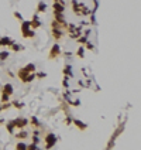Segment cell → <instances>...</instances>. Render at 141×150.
I'll use <instances>...</instances> for the list:
<instances>
[{
    "label": "cell",
    "mask_w": 141,
    "mask_h": 150,
    "mask_svg": "<svg viewBox=\"0 0 141 150\" xmlns=\"http://www.w3.org/2000/svg\"><path fill=\"white\" fill-rule=\"evenodd\" d=\"M62 86H64V88H68V86H69V81H68V76H64V79H62Z\"/></svg>",
    "instance_id": "1f68e13d"
},
{
    "label": "cell",
    "mask_w": 141,
    "mask_h": 150,
    "mask_svg": "<svg viewBox=\"0 0 141 150\" xmlns=\"http://www.w3.org/2000/svg\"><path fill=\"white\" fill-rule=\"evenodd\" d=\"M14 17L17 19V20H20V21H23V16L18 13V11H14Z\"/></svg>",
    "instance_id": "74e56055"
},
{
    "label": "cell",
    "mask_w": 141,
    "mask_h": 150,
    "mask_svg": "<svg viewBox=\"0 0 141 150\" xmlns=\"http://www.w3.org/2000/svg\"><path fill=\"white\" fill-rule=\"evenodd\" d=\"M124 130V123H120L119 125V127L114 130V133L111 135V137H110V140H109V143H107V146H106V150H111L113 149V146H114V142H116V139L119 137V135H121V132Z\"/></svg>",
    "instance_id": "277c9868"
},
{
    "label": "cell",
    "mask_w": 141,
    "mask_h": 150,
    "mask_svg": "<svg viewBox=\"0 0 141 150\" xmlns=\"http://www.w3.org/2000/svg\"><path fill=\"white\" fill-rule=\"evenodd\" d=\"M70 4H72V11L75 16H80V7H79V3L78 0H70Z\"/></svg>",
    "instance_id": "8fae6325"
},
{
    "label": "cell",
    "mask_w": 141,
    "mask_h": 150,
    "mask_svg": "<svg viewBox=\"0 0 141 150\" xmlns=\"http://www.w3.org/2000/svg\"><path fill=\"white\" fill-rule=\"evenodd\" d=\"M24 68H26V71H27V72H35V64H33V62L27 64Z\"/></svg>",
    "instance_id": "603a6c76"
},
{
    "label": "cell",
    "mask_w": 141,
    "mask_h": 150,
    "mask_svg": "<svg viewBox=\"0 0 141 150\" xmlns=\"http://www.w3.org/2000/svg\"><path fill=\"white\" fill-rule=\"evenodd\" d=\"M54 1H59V0H54Z\"/></svg>",
    "instance_id": "7bdbcfd3"
},
{
    "label": "cell",
    "mask_w": 141,
    "mask_h": 150,
    "mask_svg": "<svg viewBox=\"0 0 141 150\" xmlns=\"http://www.w3.org/2000/svg\"><path fill=\"white\" fill-rule=\"evenodd\" d=\"M65 125H67V126L72 125V117H70L69 115H67V117H65Z\"/></svg>",
    "instance_id": "836d02e7"
},
{
    "label": "cell",
    "mask_w": 141,
    "mask_h": 150,
    "mask_svg": "<svg viewBox=\"0 0 141 150\" xmlns=\"http://www.w3.org/2000/svg\"><path fill=\"white\" fill-rule=\"evenodd\" d=\"M52 10H54V13H64L65 11V1H62V0L54 1L52 3Z\"/></svg>",
    "instance_id": "52a82bcc"
},
{
    "label": "cell",
    "mask_w": 141,
    "mask_h": 150,
    "mask_svg": "<svg viewBox=\"0 0 141 150\" xmlns=\"http://www.w3.org/2000/svg\"><path fill=\"white\" fill-rule=\"evenodd\" d=\"M17 76H18V79H20L23 84H30V82H33L35 79V72H27L26 68L23 67V68H18Z\"/></svg>",
    "instance_id": "6da1fadb"
},
{
    "label": "cell",
    "mask_w": 141,
    "mask_h": 150,
    "mask_svg": "<svg viewBox=\"0 0 141 150\" xmlns=\"http://www.w3.org/2000/svg\"><path fill=\"white\" fill-rule=\"evenodd\" d=\"M62 72H64V75H65V76H72V70H70V65H67V67H64Z\"/></svg>",
    "instance_id": "d4e9b609"
},
{
    "label": "cell",
    "mask_w": 141,
    "mask_h": 150,
    "mask_svg": "<svg viewBox=\"0 0 141 150\" xmlns=\"http://www.w3.org/2000/svg\"><path fill=\"white\" fill-rule=\"evenodd\" d=\"M10 106H11V102H6V104H3V105H1V109H3V111H6V109H9Z\"/></svg>",
    "instance_id": "d590c367"
},
{
    "label": "cell",
    "mask_w": 141,
    "mask_h": 150,
    "mask_svg": "<svg viewBox=\"0 0 141 150\" xmlns=\"http://www.w3.org/2000/svg\"><path fill=\"white\" fill-rule=\"evenodd\" d=\"M9 48H10V50H11L13 52H18V51L24 50V47H23L21 44H16V42H14V44H11V45H10Z\"/></svg>",
    "instance_id": "d6986e66"
},
{
    "label": "cell",
    "mask_w": 141,
    "mask_h": 150,
    "mask_svg": "<svg viewBox=\"0 0 141 150\" xmlns=\"http://www.w3.org/2000/svg\"><path fill=\"white\" fill-rule=\"evenodd\" d=\"M72 123H73V125H75V126H76V127H78L79 130H82V132L88 129V125H86L85 122L79 120V119H72Z\"/></svg>",
    "instance_id": "30bf717a"
},
{
    "label": "cell",
    "mask_w": 141,
    "mask_h": 150,
    "mask_svg": "<svg viewBox=\"0 0 141 150\" xmlns=\"http://www.w3.org/2000/svg\"><path fill=\"white\" fill-rule=\"evenodd\" d=\"M16 150H27V145L24 143V142H18L17 145H16Z\"/></svg>",
    "instance_id": "cb8c5ba5"
},
{
    "label": "cell",
    "mask_w": 141,
    "mask_h": 150,
    "mask_svg": "<svg viewBox=\"0 0 141 150\" xmlns=\"http://www.w3.org/2000/svg\"><path fill=\"white\" fill-rule=\"evenodd\" d=\"M6 102H10V96L6 94H0V104H6Z\"/></svg>",
    "instance_id": "7402d4cb"
},
{
    "label": "cell",
    "mask_w": 141,
    "mask_h": 150,
    "mask_svg": "<svg viewBox=\"0 0 141 150\" xmlns=\"http://www.w3.org/2000/svg\"><path fill=\"white\" fill-rule=\"evenodd\" d=\"M13 122H14V126L18 127L20 130L24 129L28 125V119L27 117H16V119H13Z\"/></svg>",
    "instance_id": "8992f818"
},
{
    "label": "cell",
    "mask_w": 141,
    "mask_h": 150,
    "mask_svg": "<svg viewBox=\"0 0 141 150\" xmlns=\"http://www.w3.org/2000/svg\"><path fill=\"white\" fill-rule=\"evenodd\" d=\"M0 94H6L9 96L13 95V85L11 84H4L1 88H0Z\"/></svg>",
    "instance_id": "ba28073f"
},
{
    "label": "cell",
    "mask_w": 141,
    "mask_h": 150,
    "mask_svg": "<svg viewBox=\"0 0 141 150\" xmlns=\"http://www.w3.org/2000/svg\"><path fill=\"white\" fill-rule=\"evenodd\" d=\"M6 129H7V132H9L10 135H13V133H14V129H16L14 122H13V120H9V122L6 123Z\"/></svg>",
    "instance_id": "ac0fdd59"
},
{
    "label": "cell",
    "mask_w": 141,
    "mask_h": 150,
    "mask_svg": "<svg viewBox=\"0 0 141 150\" xmlns=\"http://www.w3.org/2000/svg\"><path fill=\"white\" fill-rule=\"evenodd\" d=\"M11 106H14L16 109H23V108L26 106V104H23V102H20V101H13V102H11Z\"/></svg>",
    "instance_id": "ffe728a7"
},
{
    "label": "cell",
    "mask_w": 141,
    "mask_h": 150,
    "mask_svg": "<svg viewBox=\"0 0 141 150\" xmlns=\"http://www.w3.org/2000/svg\"><path fill=\"white\" fill-rule=\"evenodd\" d=\"M24 38H34L35 37V30H33V29H30L27 33H24V34H21Z\"/></svg>",
    "instance_id": "44dd1931"
},
{
    "label": "cell",
    "mask_w": 141,
    "mask_h": 150,
    "mask_svg": "<svg viewBox=\"0 0 141 150\" xmlns=\"http://www.w3.org/2000/svg\"><path fill=\"white\" fill-rule=\"evenodd\" d=\"M11 44H14V41L9 37H1L0 38V47H10Z\"/></svg>",
    "instance_id": "4fadbf2b"
},
{
    "label": "cell",
    "mask_w": 141,
    "mask_h": 150,
    "mask_svg": "<svg viewBox=\"0 0 141 150\" xmlns=\"http://www.w3.org/2000/svg\"><path fill=\"white\" fill-rule=\"evenodd\" d=\"M30 29H31V27H30V21H27V20H23V21H21V27H20V30H21V34L27 33Z\"/></svg>",
    "instance_id": "2e32d148"
},
{
    "label": "cell",
    "mask_w": 141,
    "mask_h": 150,
    "mask_svg": "<svg viewBox=\"0 0 141 150\" xmlns=\"http://www.w3.org/2000/svg\"><path fill=\"white\" fill-rule=\"evenodd\" d=\"M69 96H70V92H64V99H69Z\"/></svg>",
    "instance_id": "ab89813d"
},
{
    "label": "cell",
    "mask_w": 141,
    "mask_h": 150,
    "mask_svg": "<svg viewBox=\"0 0 141 150\" xmlns=\"http://www.w3.org/2000/svg\"><path fill=\"white\" fill-rule=\"evenodd\" d=\"M57 136L54 135V133H47L45 135V137H44V150H51L55 145H57Z\"/></svg>",
    "instance_id": "3957f363"
},
{
    "label": "cell",
    "mask_w": 141,
    "mask_h": 150,
    "mask_svg": "<svg viewBox=\"0 0 141 150\" xmlns=\"http://www.w3.org/2000/svg\"><path fill=\"white\" fill-rule=\"evenodd\" d=\"M76 41H78L79 45H85V42L88 41V37H86V36H80V37L76 38Z\"/></svg>",
    "instance_id": "83f0119b"
},
{
    "label": "cell",
    "mask_w": 141,
    "mask_h": 150,
    "mask_svg": "<svg viewBox=\"0 0 141 150\" xmlns=\"http://www.w3.org/2000/svg\"><path fill=\"white\" fill-rule=\"evenodd\" d=\"M1 111H3V109H1V105H0V112H1Z\"/></svg>",
    "instance_id": "b9f144b4"
},
{
    "label": "cell",
    "mask_w": 141,
    "mask_h": 150,
    "mask_svg": "<svg viewBox=\"0 0 141 150\" xmlns=\"http://www.w3.org/2000/svg\"><path fill=\"white\" fill-rule=\"evenodd\" d=\"M45 76H47L45 72H37V74H35V79H42V78H45Z\"/></svg>",
    "instance_id": "d6a6232c"
},
{
    "label": "cell",
    "mask_w": 141,
    "mask_h": 150,
    "mask_svg": "<svg viewBox=\"0 0 141 150\" xmlns=\"http://www.w3.org/2000/svg\"><path fill=\"white\" fill-rule=\"evenodd\" d=\"M27 150H38V147H37V145L31 143V145H27Z\"/></svg>",
    "instance_id": "8d00e7d4"
},
{
    "label": "cell",
    "mask_w": 141,
    "mask_h": 150,
    "mask_svg": "<svg viewBox=\"0 0 141 150\" xmlns=\"http://www.w3.org/2000/svg\"><path fill=\"white\" fill-rule=\"evenodd\" d=\"M28 125H31L34 129H40V127H41V123H40V120H38L35 116H31V117L28 119Z\"/></svg>",
    "instance_id": "5bb4252c"
},
{
    "label": "cell",
    "mask_w": 141,
    "mask_h": 150,
    "mask_svg": "<svg viewBox=\"0 0 141 150\" xmlns=\"http://www.w3.org/2000/svg\"><path fill=\"white\" fill-rule=\"evenodd\" d=\"M85 48H86V50H90V51L95 50V47H93V44H92L90 41H86V42H85Z\"/></svg>",
    "instance_id": "4dcf8cb0"
},
{
    "label": "cell",
    "mask_w": 141,
    "mask_h": 150,
    "mask_svg": "<svg viewBox=\"0 0 141 150\" xmlns=\"http://www.w3.org/2000/svg\"><path fill=\"white\" fill-rule=\"evenodd\" d=\"M3 123H4V119H3V117H0V126H1Z\"/></svg>",
    "instance_id": "60d3db41"
},
{
    "label": "cell",
    "mask_w": 141,
    "mask_h": 150,
    "mask_svg": "<svg viewBox=\"0 0 141 150\" xmlns=\"http://www.w3.org/2000/svg\"><path fill=\"white\" fill-rule=\"evenodd\" d=\"M51 29H59V30H62L64 27H62V24H59L57 20H52V23H51Z\"/></svg>",
    "instance_id": "f1b7e54d"
},
{
    "label": "cell",
    "mask_w": 141,
    "mask_h": 150,
    "mask_svg": "<svg viewBox=\"0 0 141 150\" xmlns=\"http://www.w3.org/2000/svg\"><path fill=\"white\" fill-rule=\"evenodd\" d=\"M52 37L55 38L57 41H59V40H62L64 38V31L62 30H59V29H52Z\"/></svg>",
    "instance_id": "7c38bea8"
},
{
    "label": "cell",
    "mask_w": 141,
    "mask_h": 150,
    "mask_svg": "<svg viewBox=\"0 0 141 150\" xmlns=\"http://www.w3.org/2000/svg\"><path fill=\"white\" fill-rule=\"evenodd\" d=\"M30 27H31L33 30L40 29V27H41V21H40V19H38V14H37V13L33 16V20L30 21Z\"/></svg>",
    "instance_id": "9c48e42d"
},
{
    "label": "cell",
    "mask_w": 141,
    "mask_h": 150,
    "mask_svg": "<svg viewBox=\"0 0 141 150\" xmlns=\"http://www.w3.org/2000/svg\"><path fill=\"white\" fill-rule=\"evenodd\" d=\"M59 55H61V45H59L58 42H55V44L51 47L49 52H48V60H55V58H58Z\"/></svg>",
    "instance_id": "5b68a950"
},
{
    "label": "cell",
    "mask_w": 141,
    "mask_h": 150,
    "mask_svg": "<svg viewBox=\"0 0 141 150\" xmlns=\"http://www.w3.org/2000/svg\"><path fill=\"white\" fill-rule=\"evenodd\" d=\"M65 30L68 31V36H69L70 38H73V40H76L78 37L82 36V27H80V26L67 24V29H65Z\"/></svg>",
    "instance_id": "7a4b0ae2"
},
{
    "label": "cell",
    "mask_w": 141,
    "mask_h": 150,
    "mask_svg": "<svg viewBox=\"0 0 141 150\" xmlns=\"http://www.w3.org/2000/svg\"><path fill=\"white\" fill-rule=\"evenodd\" d=\"M89 34H90V29H88V30H85L82 33V36H86V37H89Z\"/></svg>",
    "instance_id": "f35d334b"
},
{
    "label": "cell",
    "mask_w": 141,
    "mask_h": 150,
    "mask_svg": "<svg viewBox=\"0 0 141 150\" xmlns=\"http://www.w3.org/2000/svg\"><path fill=\"white\" fill-rule=\"evenodd\" d=\"M9 55H10L9 51H0V61H6L9 58Z\"/></svg>",
    "instance_id": "4316f807"
},
{
    "label": "cell",
    "mask_w": 141,
    "mask_h": 150,
    "mask_svg": "<svg viewBox=\"0 0 141 150\" xmlns=\"http://www.w3.org/2000/svg\"><path fill=\"white\" fill-rule=\"evenodd\" d=\"M45 10H47V4H45V1H38L37 9H35V13H37V14H40V13H45Z\"/></svg>",
    "instance_id": "9a60e30c"
},
{
    "label": "cell",
    "mask_w": 141,
    "mask_h": 150,
    "mask_svg": "<svg viewBox=\"0 0 141 150\" xmlns=\"http://www.w3.org/2000/svg\"><path fill=\"white\" fill-rule=\"evenodd\" d=\"M38 150H44V149H38Z\"/></svg>",
    "instance_id": "ee69618b"
},
{
    "label": "cell",
    "mask_w": 141,
    "mask_h": 150,
    "mask_svg": "<svg viewBox=\"0 0 141 150\" xmlns=\"http://www.w3.org/2000/svg\"><path fill=\"white\" fill-rule=\"evenodd\" d=\"M31 139H33V143H34V145H38V143H40V137H38L37 135H33Z\"/></svg>",
    "instance_id": "e575fe53"
},
{
    "label": "cell",
    "mask_w": 141,
    "mask_h": 150,
    "mask_svg": "<svg viewBox=\"0 0 141 150\" xmlns=\"http://www.w3.org/2000/svg\"><path fill=\"white\" fill-rule=\"evenodd\" d=\"M67 104L68 105H70V106H80V101L79 99H75V101H67Z\"/></svg>",
    "instance_id": "f546056e"
},
{
    "label": "cell",
    "mask_w": 141,
    "mask_h": 150,
    "mask_svg": "<svg viewBox=\"0 0 141 150\" xmlns=\"http://www.w3.org/2000/svg\"><path fill=\"white\" fill-rule=\"evenodd\" d=\"M14 137H16V139H18V140H26V139L28 137V133H27L24 129H21V130H20V132H18Z\"/></svg>",
    "instance_id": "e0dca14e"
},
{
    "label": "cell",
    "mask_w": 141,
    "mask_h": 150,
    "mask_svg": "<svg viewBox=\"0 0 141 150\" xmlns=\"http://www.w3.org/2000/svg\"><path fill=\"white\" fill-rule=\"evenodd\" d=\"M76 55H78L79 58H83V57H85V47L80 45V47L78 48V51H76Z\"/></svg>",
    "instance_id": "484cf974"
}]
</instances>
